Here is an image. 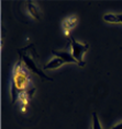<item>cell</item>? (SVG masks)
<instances>
[{
    "label": "cell",
    "instance_id": "obj_2",
    "mask_svg": "<svg viewBox=\"0 0 122 129\" xmlns=\"http://www.w3.org/2000/svg\"><path fill=\"white\" fill-rule=\"evenodd\" d=\"M19 56H20V60L25 64V67L30 70L31 72L36 73L41 79L47 80V81H53V78H51L44 72L42 67H38L36 58H38L36 51H35V46L34 44H30L27 47L20 48L18 50Z\"/></svg>",
    "mask_w": 122,
    "mask_h": 129
},
{
    "label": "cell",
    "instance_id": "obj_6",
    "mask_svg": "<svg viewBox=\"0 0 122 129\" xmlns=\"http://www.w3.org/2000/svg\"><path fill=\"white\" fill-rule=\"evenodd\" d=\"M63 63H65V62H64V61L60 59V58L56 57V58H54V59H52L51 61H49L46 64H44V66H43V70L45 71V70H54V69H57V68H59V67L62 66Z\"/></svg>",
    "mask_w": 122,
    "mask_h": 129
},
{
    "label": "cell",
    "instance_id": "obj_3",
    "mask_svg": "<svg viewBox=\"0 0 122 129\" xmlns=\"http://www.w3.org/2000/svg\"><path fill=\"white\" fill-rule=\"evenodd\" d=\"M69 42L72 44V55L74 56V58L80 63V67L85 66V61H84V54L88 50L89 48V44H80L78 43L75 38H74L73 35H69Z\"/></svg>",
    "mask_w": 122,
    "mask_h": 129
},
{
    "label": "cell",
    "instance_id": "obj_4",
    "mask_svg": "<svg viewBox=\"0 0 122 129\" xmlns=\"http://www.w3.org/2000/svg\"><path fill=\"white\" fill-rule=\"evenodd\" d=\"M34 92H35V88L31 86V88L28 89L27 91H24V92H22V93L19 94L18 100H19V102L21 103V112L24 113L25 111H27V106L29 104V101L33 98Z\"/></svg>",
    "mask_w": 122,
    "mask_h": 129
},
{
    "label": "cell",
    "instance_id": "obj_7",
    "mask_svg": "<svg viewBox=\"0 0 122 129\" xmlns=\"http://www.w3.org/2000/svg\"><path fill=\"white\" fill-rule=\"evenodd\" d=\"M77 23V19L75 17H69L68 19H66L63 23V26H64V31H65L66 34H69V31L72 30L73 27H75V25Z\"/></svg>",
    "mask_w": 122,
    "mask_h": 129
},
{
    "label": "cell",
    "instance_id": "obj_10",
    "mask_svg": "<svg viewBox=\"0 0 122 129\" xmlns=\"http://www.w3.org/2000/svg\"><path fill=\"white\" fill-rule=\"evenodd\" d=\"M104 20L108 23H118V14L108 13L104 15Z\"/></svg>",
    "mask_w": 122,
    "mask_h": 129
},
{
    "label": "cell",
    "instance_id": "obj_12",
    "mask_svg": "<svg viewBox=\"0 0 122 129\" xmlns=\"http://www.w3.org/2000/svg\"><path fill=\"white\" fill-rule=\"evenodd\" d=\"M118 23H122V14H118Z\"/></svg>",
    "mask_w": 122,
    "mask_h": 129
},
{
    "label": "cell",
    "instance_id": "obj_5",
    "mask_svg": "<svg viewBox=\"0 0 122 129\" xmlns=\"http://www.w3.org/2000/svg\"><path fill=\"white\" fill-rule=\"evenodd\" d=\"M52 54L53 55H55L56 57H58L60 58L64 62H67V63H76V64H78V66L80 67V63L77 61L75 58H74V56L72 54H69L68 51H66V50H63V51H57V50H52Z\"/></svg>",
    "mask_w": 122,
    "mask_h": 129
},
{
    "label": "cell",
    "instance_id": "obj_9",
    "mask_svg": "<svg viewBox=\"0 0 122 129\" xmlns=\"http://www.w3.org/2000/svg\"><path fill=\"white\" fill-rule=\"evenodd\" d=\"M91 129H102L101 128V124H100L99 118H98V114L96 112L92 113V126H91Z\"/></svg>",
    "mask_w": 122,
    "mask_h": 129
},
{
    "label": "cell",
    "instance_id": "obj_1",
    "mask_svg": "<svg viewBox=\"0 0 122 129\" xmlns=\"http://www.w3.org/2000/svg\"><path fill=\"white\" fill-rule=\"evenodd\" d=\"M31 88V77L30 70L25 64L19 59V61L14 64L12 70L11 83H10V95H11V103H14L18 100L20 93L27 91Z\"/></svg>",
    "mask_w": 122,
    "mask_h": 129
},
{
    "label": "cell",
    "instance_id": "obj_8",
    "mask_svg": "<svg viewBox=\"0 0 122 129\" xmlns=\"http://www.w3.org/2000/svg\"><path fill=\"white\" fill-rule=\"evenodd\" d=\"M28 10H29V12H30V14H31L32 18L36 19V20H40V19H41L38 9H37L36 6L33 4V2H29V4H28Z\"/></svg>",
    "mask_w": 122,
    "mask_h": 129
},
{
    "label": "cell",
    "instance_id": "obj_11",
    "mask_svg": "<svg viewBox=\"0 0 122 129\" xmlns=\"http://www.w3.org/2000/svg\"><path fill=\"white\" fill-rule=\"evenodd\" d=\"M111 129H122V122H120V124L113 126V127H112Z\"/></svg>",
    "mask_w": 122,
    "mask_h": 129
}]
</instances>
